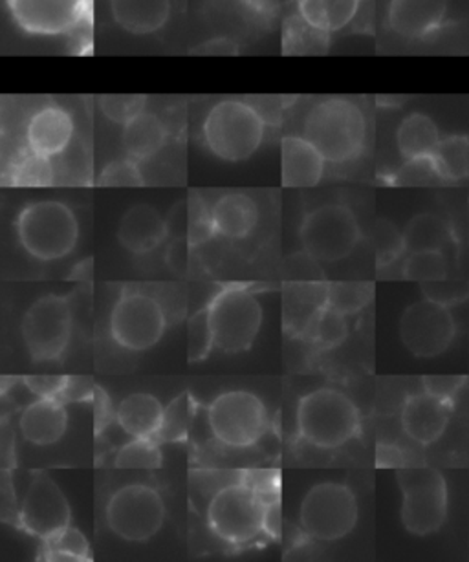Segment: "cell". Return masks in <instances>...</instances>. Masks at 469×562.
<instances>
[{
	"mask_svg": "<svg viewBox=\"0 0 469 562\" xmlns=\"http://www.w3.org/2000/svg\"><path fill=\"white\" fill-rule=\"evenodd\" d=\"M303 136L328 164L347 166L364 153L367 117L354 101L328 98L310 109L303 122Z\"/></svg>",
	"mask_w": 469,
	"mask_h": 562,
	"instance_id": "6da1fadb",
	"label": "cell"
},
{
	"mask_svg": "<svg viewBox=\"0 0 469 562\" xmlns=\"http://www.w3.org/2000/svg\"><path fill=\"white\" fill-rule=\"evenodd\" d=\"M208 149L224 161L248 160L265 139V117L241 100H222L211 106L202 125Z\"/></svg>",
	"mask_w": 469,
	"mask_h": 562,
	"instance_id": "7a4b0ae2",
	"label": "cell"
},
{
	"mask_svg": "<svg viewBox=\"0 0 469 562\" xmlns=\"http://www.w3.org/2000/svg\"><path fill=\"white\" fill-rule=\"evenodd\" d=\"M361 429L356 403L336 389H317L299 400V436L310 446L337 449L354 440Z\"/></svg>",
	"mask_w": 469,
	"mask_h": 562,
	"instance_id": "3957f363",
	"label": "cell"
},
{
	"mask_svg": "<svg viewBox=\"0 0 469 562\" xmlns=\"http://www.w3.org/2000/svg\"><path fill=\"white\" fill-rule=\"evenodd\" d=\"M18 235L24 251L34 259L43 262L65 259L78 244V218L67 204L41 200L19 213Z\"/></svg>",
	"mask_w": 469,
	"mask_h": 562,
	"instance_id": "277c9868",
	"label": "cell"
},
{
	"mask_svg": "<svg viewBox=\"0 0 469 562\" xmlns=\"http://www.w3.org/2000/svg\"><path fill=\"white\" fill-rule=\"evenodd\" d=\"M397 479L403 495V528L418 537L436 533L447 517V484L440 471L405 463L397 469Z\"/></svg>",
	"mask_w": 469,
	"mask_h": 562,
	"instance_id": "5b68a950",
	"label": "cell"
},
{
	"mask_svg": "<svg viewBox=\"0 0 469 562\" xmlns=\"http://www.w3.org/2000/svg\"><path fill=\"white\" fill-rule=\"evenodd\" d=\"M266 504L244 480L216 491L208 506V524L227 544H248L265 531Z\"/></svg>",
	"mask_w": 469,
	"mask_h": 562,
	"instance_id": "8992f818",
	"label": "cell"
},
{
	"mask_svg": "<svg viewBox=\"0 0 469 562\" xmlns=\"http://www.w3.org/2000/svg\"><path fill=\"white\" fill-rule=\"evenodd\" d=\"M359 507L348 485L321 482L310 487L301 502L299 520L304 533L321 542L347 537L358 524Z\"/></svg>",
	"mask_w": 469,
	"mask_h": 562,
	"instance_id": "52a82bcc",
	"label": "cell"
},
{
	"mask_svg": "<svg viewBox=\"0 0 469 562\" xmlns=\"http://www.w3.org/2000/svg\"><path fill=\"white\" fill-rule=\"evenodd\" d=\"M215 348L224 353L246 352L259 336L263 306L254 292L232 286L216 293L210 306Z\"/></svg>",
	"mask_w": 469,
	"mask_h": 562,
	"instance_id": "ba28073f",
	"label": "cell"
},
{
	"mask_svg": "<svg viewBox=\"0 0 469 562\" xmlns=\"http://www.w3.org/2000/svg\"><path fill=\"white\" fill-rule=\"evenodd\" d=\"M166 522V502L147 484H127L112 493L107 504V524L127 542H147Z\"/></svg>",
	"mask_w": 469,
	"mask_h": 562,
	"instance_id": "9c48e42d",
	"label": "cell"
},
{
	"mask_svg": "<svg viewBox=\"0 0 469 562\" xmlns=\"http://www.w3.org/2000/svg\"><path fill=\"white\" fill-rule=\"evenodd\" d=\"M74 314L68 295H45L24 314L23 341L30 358L40 363L57 361L72 337Z\"/></svg>",
	"mask_w": 469,
	"mask_h": 562,
	"instance_id": "30bf717a",
	"label": "cell"
},
{
	"mask_svg": "<svg viewBox=\"0 0 469 562\" xmlns=\"http://www.w3.org/2000/svg\"><path fill=\"white\" fill-rule=\"evenodd\" d=\"M208 425L215 440L235 449H246L265 436L268 411L254 392H224L211 402Z\"/></svg>",
	"mask_w": 469,
	"mask_h": 562,
	"instance_id": "8fae6325",
	"label": "cell"
},
{
	"mask_svg": "<svg viewBox=\"0 0 469 562\" xmlns=\"http://www.w3.org/2000/svg\"><path fill=\"white\" fill-rule=\"evenodd\" d=\"M299 235L310 257L331 265L353 254L361 238V229L347 205L325 204L304 216Z\"/></svg>",
	"mask_w": 469,
	"mask_h": 562,
	"instance_id": "7c38bea8",
	"label": "cell"
},
{
	"mask_svg": "<svg viewBox=\"0 0 469 562\" xmlns=\"http://www.w3.org/2000/svg\"><path fill=\"white\" fill-rule=\"evenodd\" d=\"M166 330V310L149 293H122L112 308L111 336L125 350H149L161 341Z\"/></svg>",
	"mask_w": 469,
	"mask_h": 562,
	"instance_id": "4fadbf2b",
	"label": "cell"
},
{
	"mask_svg": "<svg viewBox=\"0 0 469 562\" xmlns=\"http://www.w3.org/2000/svg\"><path fill=\"white\" fill-rule=\"evenodd\" d=\"M457 334L451 310L446 304L424 299L411 304L400 319V337L416 358H435L446 352Z\"/></svg>",
	"mask_w": 469,
	"mask_h": 562,
	"instance_id": "5bb4252c",
	"label": "cell"
},
{
	"mask_svg": "<svg viewBox=\"0 0 469 562\" xmlns=\"http://www.w3.org/2000/svg\"><path fill=\"white\" fill-rule=\"evenodd\" d=\"M70 504L62 487L46 473H35L30 482L19 522L29 533L46 540L70 526Z\"/></svg>",
	"mask_w": 469,
	"mask_h": 562,
	"instance_id": "9a60e30c",
	"label": "cell"
},
{
	"mask_svg": "<svg viewBox=\"0 0 469 562\" xmlns=\"http://www.w3.org/2000/svg\"><path fill=\"white\" fill-rule=\"evenodd\" d=\"M90 0H8L13 23L26 34L65 35L89 15Z\"/></svg>",
	"mask_w": 469,
	"mask_h": 562,
	"instance_id": "2e32d148",
	"label": "cell"
},
{
	"mask_svg": "<svg viewBox=\"0 0 469 562\" xmlns=\"http://www.w3.org/2000/svg\"><path fill=\"white\" fill-rule=\"evenodd\" d=\"M451 0H391L387 26L403 40L422 41L446 24Z\"/></svg>",
	"mask_w": 469,
	"mask_h": 562,
	"instance_id": "e0dca14e",
	"label": "cell"
},
{
	"mask_svg": "<svg viewBox=\"0 0 469 562\" xmlns=\"http://www.w3.org/2000/svg\"><path fill=\"white\" fill-rule=\"evenodd\" d=\"M453 402L420 392L407 397L402 408V429L411 440L420 446L435 443L451 419Z\"/></svg>",
	"mask_w": 469,
	"mask_h": 562,
	"instance_id": "ac0fdd59",
	"label": "cell"
},
{
	"mask_svg": "<svg viewBox=\"0 0 469 562\" xmlns=\"http://www.w3.org/2000/svg\"><path fill=\"white\" fill-rule=\"evenodd\" d=\"M74 128L72 116L63 106H43L26 123V147L35 155L56 158L70 147Z\"/></svg>",
	"mask_w": 469,
	"mask_h": 562,
	"instance_id": "d6986e66",
	"label": "cell"
},
{
	"mask_svg": "<svg viewBox=\"0 0 469 562\" xmlns=\"http://www.w3.org/2000/svg\"><path fill=\"white\" fill-rule=\"evenodd\" d=\"M281 160L284 188H315L325 175V156L303 134L282 138Z\"/></svg>",
	"mask_w": 469,
	"mask_h": 562,
	"instance_id": "ffe728a7",
	"label": "cell"
},
{
	"mask_svg": "<svg viewBox=\"0 0 469 562\" xmlns=\"http://www.w3.org/2000/svg\"><path fill=\"white\" fill-rule=\"evenodd\" d=\"M24 440L34 446H54L62 440L68 427V413L59 397H40L30 403L19 419Z\"/></svg>",
	"mask_w": 469,
	"mask_h": 562,
	"instance_id": "44dd1931",
	"label": "cell"
},
{
	"mask_svg": "<svg viewBox=\"0 0 469 562\" xmlns=\"http://www.w3.org/2000/svg\"><path fill=\"white\" fill-rule=\"evenodd\" d=\"M166 237V218L153 205H133L118 227V240L134 255L150 254Z\"/></svg>",
	"mask_w": 469,
	"mask_h": 562,
	"instance_id": "7402d4cb",
	"label": "cell"
},
{
	"mask_svg": "<svg viewBox=\"0 0 469 562\" xmlns=\"http://www.w3.org/2000/svg\"><path fill=\"white\" fill-rule=\"evenodd\" d=\"M326 304L328 284L321 281L288 282L284 295V325L293 334H310V328Z\"/></svg>",
	"mask_w": 469,
	"mask_h": 562,
	"instance_id": "603a6c76",
	"label": "cell"
},
{
	"mask_svg": "<svg viewBox=\"0 0 469 562\" xmlns=\"http://www.w3.org/2000/svg\"><path fill=\"white\" fill-rule=\"evenodd\" d=\"M211 218L216 235L232 240H243L249 237L259 224V207L248 194L226 193L211 207Z\"/></svg>",
	"mask_w": 469,
	"mask_h": 562,
	"instance_id": "cb8c5ba5",
	"label": "cell"
},
{
	"mask_svg": "<svg viewBox=\"0 0 469 562\" xmlns=\"http://www.w3.org/2000/svg\"><path fill=\"white\" fill-rule=\"evenodd\" d=\"M111 15L127 34H156L171 18V0H111Z\"/></svg>",
	"mask_w": 469,
	"mask_h": 562,
	"instance_id": "d4e9b609",
	"label": "cell"
},
{
	"mask_svg": "<svg viewBox=\"0 0 469 562\" xmlns=\"http://www.w3.org/2000/svg\"><path fill=\"white\" fill-rule=\"evenodd\" d=\"M364 0H295V13L321 34L332 35L356 21Z\"/></svg>",
	"mask_w": 469,
	"mask_h": 562,
	"instance_id": "484cf974",
	"label": "cell"
},
{
	"mask_svg": "<svg viewBox=\"0 0 469 562\" xmlns=\"http://www.w3.org/2000/svg\"><path fill=\"white\" fill-rule=\"evenodd\" d=\"M164 411L158 397L153 394H131L116 411L118 424L131 438H156L164 419Z\"/></svg>",
	"mask_w": 469,
	"mask_h": 562,
	"instance_id": "4316f807",
	"label": "cell"
},
{
	"mask_svg": "<svg viewBox=\"0 0 469 562\" xmlns=\"http://www.w3.org/2000/svg\"><path fill=\"white\" fill-rule=\"evenodd\" d=\"M167 136L166 123L153 112L144 111L123 125V147L136 161L155 158L166 147Z\"/></svg>",
	"mask_w": 469,
	"mask_h": 562,
	"instance_id": "83f0119b",
	"label": "cell"
},
{
	"mask_svg": "<svg viewBox=\"0 0 469 562\" xmlns=\"http://www.w3.org/2000/svg\"><path fill=\"white\" fill-rule=\"evenodd\" d=\"M440 131L433 117L424 112H411L397 128V145L403 160H418L435 155L440 144Z\"/></svg>",
	"mask_w": 469,
	"mask_h": 562,
	"instance_id": "f1b7e54d",
	"label": "cell"
},
{
	"mask_svg": "<svg viewBox=\"0 0 469 562\" xmlns=\"http://www.w3.org/2000/svg\"><path fill=\"white\" fill-rule=\"evenodd\" d=\"M407 254L416 251H444L453 244V232L442 216L422 213L409 222L403 232Z\"/></svg>",
	"mask_w": 469,
	"mask_h": 562,
	"instance_id": "f546056e",
	"label": "cell"
},
{
	"mask_svg": "<svg viewBox=\"0 0 469 562\" xmlns=\"http://www.w3.org/2000/svg\"><path fill=\"white\" fill-rule=\"evenodd\" d=\"M438 177L444 183L462 182L469 177V138L466 134H451L440 139L431 156Z\"/></svg>",
	"mask_w": 469,
	"mask_h": 562,
	"instance_id": "4dcf8cb0",
	"label": "cell"
},
{
	"mask_svg": "<svg viewBox=\"0 0 469 562\" xmlns=\"http://www.w3.org/2000/svg\"><path fill=\"white\" fill-rule=\"evenodd\" d=\"M10 183L15 188H48L56 183V166L52 158L35 155L30 150L13 164Z\"/></svg>",
	"mask_w": 469,
	"mask_h": 562,
	"instance_id": "1f68e13d",
	"label": "cell"
},
{
	"mask_svg": "<svg viewBox=\"0 0 469 562\" xmlns=\"http://www.w3.org/2000/svg\"><path fill=\"white\" fill-rule=\"evenodd\" d=\"M191 422H193V400L188 392H183L180 396L175 397L164 411L161 427L155 440L158 443L160 441L188 440Z\"/></svg>",
	"mask_w": 469,
	"mask_h": 562,
	"instance_id": "d6a6232c",
	"label": "cell"
},
{
	"mask_svg": "<svg viewBox=\"0 0 469 562\" xmlns=\"http://www.w3.org/2000/svg\"><path fill=\"white\" fill-rule=\"evenodd\" d=\"M447 259L444 251H416L409 254L407 259L403 262L402 276L407 281L422 282L440 281L446 279Z\"/></svg>",
	"mask_w": 469,
	"mask_h": 562,
	"instance_id": "836d02e7",
	"label": "cell"
},
{
	"mask_svg": "<svg viewBox=\"0 0 469 562\" xmlns=\"http://www.w3.org/2000/svg\"><path fill=\"white\" fill-rule=\"evenodd\" d=\"M375 295V286L367 282H332L328 284V306L342 314H356Z\"/></svg>",
	"mask_w": 469,
	"mask_h": 562,
	"instance_id": "e575fe53",
	"label": "cell"
},
{
	"mask_svg": "<svg viewBox=\"0 0 469 562\" xmlns=\"http://www.w3.org/2000/svg\"><path fill=\"white\" fill-rule=\"evenodd\" d=\"M310 336L323 350L339 347L348 336L347 315L326 304L310 328Z\"/></svg>",
	"mask_w": 469,
	"mask_h": 562,
	"instance_id": "d590c367",
	"label": "cell"
},
{
	"mask_svg": "<svg viewBox=\"0 0 469 562\" xmlns=\"http://www.w3.org/2000/svg\"><path fill=\"white\" fill-rule=\"evenodd\" d=\"M161 465V452L155 438H133L118 451V469L153 471Z\"/></svg>",
	"mask_w": 469,
	"mask_h": 562,
	"instance_id": "8d00e7d4",
	"label": "cell"
},
{
	"mask_svg": "<svg viewBox=\"0 0 469 562\" xmlns=\"http://www.w3.org/2000/svg\"><path fill=\"white\" fill-rule=\"evenodd\" d=\"M328 43V35L321 34L312 29L293 13V18L288 19L284 24V52L287 54H312V52L323 50V46Z\"/></svg>",
	"mask_w": 469,
	"mask_h": 562,
	"instance_id": "74e56055",
	"label": "cell"
},
{
	"mask_svg": "<svg viewBox=\"0 0 469 562\" xmlns=\"http://www.w3.org/2000/svg\"><path fill=\"white\" fill-rule=\"evenodd\" d=\"M45 544V557L51 561H56V559H62V561L63 559L65 561H87V559H90L89 542L72 526H68L51 539H46Z\"/></svg>",
	"mask_w": 469,
	"mask_h": 562,
	"instance_id": "f35d334b",
	"label": "cell"
},
{
	"mask_svg": "<svg viewBox=\"0 0 469 562\" xmlns=\"http://www.w3.org/2000/svg\"><path fill=\"white\" fill-rule=\"evenodd\" d=\"M215 348V336L211 328L210 310L202 308L188 323L189 363H199Z\"/></svg>",
	"mask_w": 469,
	"mask_h": 562,
	"instance_id": "ab89813d",
	"label": "cell"
},
{
	"mask_svg": "<svg viewBox=\"0 0 469 562\" xmlns=\"http://www.w3.org/2000/svg\"><path fill=\"white\" fill-rule=\"evenodd\" d=\"M372 243H375L376 260L380 268L391 266L405 251L403 233L398 232L397 226L389 221L376 222L375 229H372Z\"/></svg>",
	"mask_w": 469,
	"mask_h": 562,
	"instance_id": "60d3db41",
	"label": "cell"
},
{
	"mask_svg": "<svg viewBox=\"0 0 469 562\" xmlns=\"http://www.w3.org/2000/svg\"><path fill=\"white\" fill-rule=\"evenodd\" d=\"M100 188H144V175L139 171L138 161L131 156L120 158L103 167L98 178Z\"/></svg>",
	"mask_w": 469,
	"mask_h": 562,
	"instance_id": "b9f144b4",
	"label": "cell"
},
{
	"mask_svg": "<svg viewBox=\"0 0 469 562\" xmlns=\"http://www.w3.org/2000/svg\"><path fill=\"white\" fill-rule=\"evenodd\" d=\"M147 98L138 94L101 95L100 109L111 122L127 125L131 120L145 111Z\"/></svg>",
	"mask_w": 469,
	"mask_h": 562,
	"instance_id": "7bdbcfd3",
	"label": "cell"
},
{
	"mask_svg": "<svg viewBox=\"0 0 469 562\" xmlns=\"http://www.w3.org/2000/svg\"><path fill=\"white\" fill-rule=\"evenodd\" d=\"M226 8L241 23L265 29L276 18L277 0H226Z\"/></svg>",
	"mask_w": 469,
	"mask_h": 562,
	"instance_id": "ee69618b",
	"label": "cell"
},
{
	"mask_svg": "<svg viewBox=\"0 0 469 562\" xmlns=\"http://www.w3.org/2000/svg\"><path fill=\"white\" fill-rule=\"evenodd\" d=\"M392 183L403 188H425V186L442 183V180L431 158H418V160H405V164L394 172Z\"/></svg>",
	"mask_w": 469,
	"mask_h": 562,
	"instance_id": "f6af8a7d",
	"label": "cell"
},
{
	"mask_svg": "<svg viewBox=\"0 0 469 562\" xmlns=\"http://www.w3.org/2000/svg\"><path fill=\"white\" fill-rule=\"evenodd\" d=\"M420 286H422L425 299H431L435 303L446 304V306L462 303L469 293L466 282L447 279V277L446 279H440V281L422 282Z\"/></svg>",
	"mask_w": 469,
	"mask_h": 562,
	"instance_id": "bcb514c9",
	"label": "cell"
},
{
	"mask_svg": "<svg viewBox=\"0 0 469 562\" xmlns=\"http://www.w3.org/2000/svg\"><path fill=\"white\" fill-rule=\"evenodd\" d=\"M243 480L246 484L254 487L255 493L260 496V501L265 502L266 506L281 502V474L277 473L276 469H257V471H248L243 474Z\"/></svg>",
	"mask_w": 469,
	"mask_h": 562,
	"instance_id": "7dc6e473",
	"label": "cell"
},
{
	"mask_svg": "<svg viewBox=\"0 0 469 562\" xmlns=\"http://www.w3.org/2000/svg\"><path fill=\"white\" fill-rule=\"evenodd\" d=\"M191 229H189V243L193 246L204 243L211 235H216L213 218H211V210H208L202 200L194 194L191 199Z\"/></svg>",
	"mask_w": 469,
	"mask_h": 562,
	"instance_id": "c3c4849f",
	"label": "cell"
},
{
	"mask_svg": "<svg viewBox=\"0 0 469 562\" xmlns=\"http://www.w3.org/2000/svg\"><path fill=\"white\" fill-rule=\"evenodd\" d=\"M287 277L290 282H312L321 281L320 268H317V260L310 257L306 251L298 254L287 262Z\"/></svg>",
	"mask_w": 469,
	"mask_h": 562,
	"instance_id": "681fc988",
	"label": "cell"
},
{
	"mask_svg": "<svg viewBox=\"0 0 469 562\" xmlns=\"http://www.w3.org/2000/svg\"><path fill=\"white\" fill-rule=\"evenodd\" d=\"M67 375H26L24 385L37 397H62Z\"/></svg>",
	"mask_w": 469,
	"mask_h": 562,
	"instance_id": "f907efd6",
	"label": "cell"
},
{
	"mask_svg": "<svg viewBox=\"0 0 469 562\" xmlns=\"http://www.w3.org/2000/svg\"><path fill=\"white\" fill-rule=\"evenodd\" d=\"M422 381H424L425 392L453 402L455 396H457V392L466 383V378H462V375H425Z\"/></svg>",
	"mask_w": 469,
	"mask_h": 562,
	"instance_id": "816d5d0a",
	"label": "cell"
},
{
	"mask_svg": "<svg viewBox=\"0 0 469 562\" xmlns=\"http://www.w3.org/2000/svg\"><path fill=\"white\" fill-rule=\"evenodd\" d=\"M167 235L172 238H188L191 229V204L188 200H182L172 205L169 215L166 216Z\"/></svg>",
	"mask_w": 469,
	"mask_h": 562,
	"instance_id": "f5cc1de1",
	"label": "cell"
},
{
	"mask_svg": "<svg viewBox=\"0 0 469 562\" xmlns=\"http://www.w3.org/2000/svg\"><path fill=\"white\" fill-rule=\"evenodd\" d=\"M193 56H208V57H230L237 56L238 46L235 41L230 37H215V40L204 41L200 45L194 46L189 50Z\"/></svg>",
	"mask_w": 469,
	"mask_h": 562,
	"instance_id": "db71d44e",
	"label": "cell"
},
{
	"mask_svg": "<svg viewBox=\"0 0 469 562\" xmlns=\"http://www.w3.org/2000/svg\"><path fill=\"white\" fill-rule=\"evenodd\" d=\"M96 385L90 378H79V375H68L67 386L63 391V402H87L94 396Z\"/></svg>",
	"mask_w": 469,
	"mask_h": 562,
	"instance_id": "11a10c76",
	"label": "cell"
},
{
	"mask_svg": "<svg viewBox=\"0 0 469 562\" xmlns=\"http://www.w3.org/2000/svg\"><path fill=\"white\" fill-rule=\"evenodd\" d=\"M189 246H193V244L189 243L188 238H175L169 249H167V265L175 273H183L188 270Z\"/></svg>",
	"mask_w": 469,
	"mask_h": 562,
	"instance_id": "9f6ffc18",
	"label": "cell"
},
{
	"mask_svg": "<svg viewBox=\"0 0 469 562\" xmlns=\"http://www.w3.org/2000/svg\"><path fill=\"white\" fill-rule=\"evenodd\" d=\"M407 460L403 457V452L397 446H389V443H380L376 449V465L383 469H398L405 465Z\"/></svg>",
	"mask_w": 469,
	"mask_h": 562,
	"instance_id": "6f0895ef",
	"label": "cell"
},
{
	"mask_svg": "<svg viewBox=\"0 0 469 562\" xmlns=\"http://www.w3.org/2000/svg\"><path fill=\"white\" fill-rule=\"evenodd\" d=\"M96 430L100 432L101 427L105 429L109 424V416H111V402L107 397L105 392L101 391L100 386H96Z\"/></svg>",
	"mask_w": 469,
	"mask_h": 562,
	"instance_id": "680465c9",
	"label": "cell"
},
{
	"mask_svg": "<svg viewBox=\"0 0 469 562\" xmlns=\"http://www.w3.org/2000/svg\"><path fill=\"white\" fill-rule=\"evenodd\" d=\"M265 533L270 535L273 539L281 533V502L266 506Z\"/></svg>",
	"mask_w": 469,
	"mask_h": 562,
	"instance_id": "91938a15",
	"label": "cell"
},
{
	"mask_svg": "<svg viewBox=\"0 0 469 562\" xmlns=\"http://www.w3.org/2000/svg\"><path fill=\"white\" fill-rule=\"evenodd\" d=\"M13 436L12 429L8 427V424H4V429H2V465H4V471H10V460H13Z\"/></svg>",
	"mask_w": 469,
	"mask_h": 562,
	"instance_id": "94428289",
	"label": "cell"
}]
</instances>
